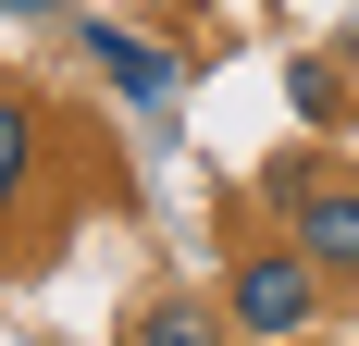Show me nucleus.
Returning a JSON list of instances; mask_svg holds the SVG:
<instances>
[{"label": "nucleus", "mask_w": 359, "mask_h": 346, "mask_svg": "<svg viewBox=\"0 0 359 346\" xmlns=\"http://www.w3.org/2000/svg\"><path fill=\"white\" fill-rule=\"evenodd\" d=\"M223 310H236V334L285 346L297 321L323 310V260H310V247H260V260H236V297H223Z\"/></svg>", "instance_id": "1"}, {"label": "nucleus", "mask_w": 359, "mask_h": 346, "mask_svg": "<svg viewBox=\"0 0 359 346\" xmlns=\"http://www.w3.org/2000/svg\"><path fill=\"white\" fill-rule=\"evenodd\" d=\"M74 37H87V74H111V99H137V111H161V99H174V50H149V37H124V25H74Z\"/></svg>", "instance_id": "2"}, {"label": "nucleus", "mask_w": 359, "mask_h": 346, "mask_svg": "<svg viewBox=\"0 0 359 346\" xmlns=\"http://www.w3.org/2000/svg\"><path fill=\"white\" fill-rule=\"evenodd\" d=\"M297 247L323 272H359V186H297Z\"/></svg>", "instance_id": "3"}, {"label": "nucleus", "mask_w": 359, "mask_h": 346, "mask_svg": "<svg viewBox=\"0 0 359 346\" xmlns=\"http://www.w3.org/2000/svg\"><path fill=\"white\" fill-rule=\"evenodd\" d=\"M124 346H223V321H211V310H186V297H149V310L124 321Z\"/></svg>", "instance_id": "4"}, {"label": "nucleus", "mask_w": 359, "mask_h": 346, "mask_svg": "<svg viewBox=\"0 0 359 346\" xmlns=\"http://www.w3.org/2000/svg\"><path fill=\"white\" fill-rule=\"evenodd\" d=\"M25 173H37V111L13 99V87H0V210L25 198Z\"/></svg>", "instance_id": "5"}, {"label": "nucleus", "mask_w": 359, "mask_h": 346, "mask_svg": "<svg viewBox=\"0 0 359 346\" xmlns=\"http://www.w3.org/2000/svg\"><path fill=\"white\" fill-rule=\"evenodd\" d=\"M285 99L297 111H334V62H285Z\"/></svg>", "instance_id": "6"}, {"label": "nucleus", "mask_w": 359, "mask_h": 346, "mask_svg": "<svg viewBox=\"0 0 359 346\" xmlns=\"http://www.w3.org/2000/svg\"><path fill=\"white\" fill-rule=\"evenodd\" d=\"M0 13H50V0H0Z\"/></svg>", "instance_id": "7"}]
</instances>
